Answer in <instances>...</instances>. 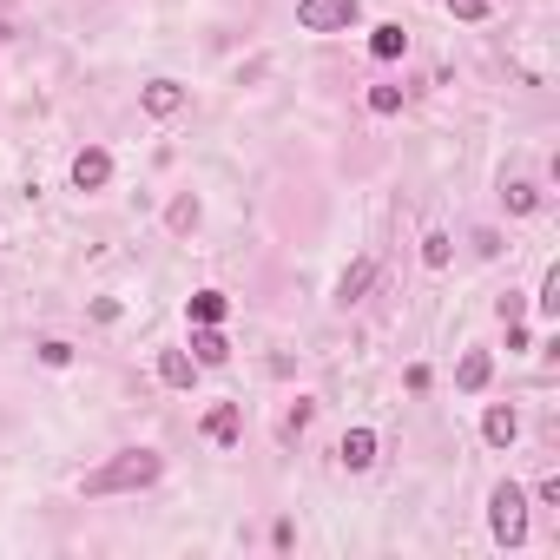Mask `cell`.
<instances>
[{
  "instance_id": "cell-1",
  "label": "cell",
  "mask_w": 560,
  "mask_h": 560,
  "mask_svg": "<svg viewBox=\"0 0 560 560\" xmlns=\"http://www.w3.org/2000/svg\"><path fill=\"white\" fill-rule=\"evenodd\" d=\"M159 455H152V448H119V455H112L106 468H93V475H86V495H132V488H152V481H159Z\"/></svg>"
},
{
  "instance_id": "cell-2",
  "label": "cell",
  "mask_w": 560,
  "mask_h": 560,
  "mask_svg": "<svg viewBox=\"0 0 560 560\" xmlns=\"http://www.w3.org/2000/svg\"><path fill=\"white\" fill-rule=\"evenodd\" d=\"M488 528H495L501 547H521V541H528V495H521L514 481H501L495 495H488Z\"/></svg>"
},
{
  "instance_id": "cell-3",
  "label": "cell",
  "mask_w": 560,
  "mask_h": 560,
  "mask_svg": "<svg viewBox=\"0 0 560 560\" xmlns=\"http://www.w3.org/2000/svg\"><path fill=\"white\" fill-rule=\"evenodd\" d=\"M356 0H297V27L304 33H343V27H356Z\"/></svg>"
},
{
  "instance_id": "cell-4",
  "label": "cell",
  "mask_w": 560,
  "mask_h": 560,
  "mask_svg": "<svg viewBox=\"0 0 560 560\" xmlns=\"http://www.w3.org/2000/svg\"><path fill=\"white\" fill-rule=\"evenodd\" d=\"M106 178H112V159L99 145H86L80 159H73V185H80V192H106Z\"/></svg>"
},
{
  "instance_id": "cell-5",
  "label": "cell",
  "mask_w": 560,
  "mask_h": 560,
  "mask_svg": "<svg viewBox=\"0 0 560 560\" xmlns=\"http://www.w3.org/2000/svg\"><path fill=\"white\" fill-rule=\"evenodd\" d=\"M178 106H185V86L178 80H152L145 86V112H152V119H172Z\"/></svg>"
},
{
  "instance_id": "cell-6",
  "label": "cell",
  "mask_w": 560,
  "mask_h": 560,
  "mask_svg": "<svg viewBox=\"0 0 560 560\" xmlns=\"http://www.w3.org/2000/svg\"><path fill=\"white\" fill-rule=\"evenodd\" d=\"M336 455H343V468H369L376 462V429H350Z\"/></svg>"
},
{
  "instance_id": "cell-7",
  "label": "cell",
  "mask_w": 560,
  "mask_h": 560,
  "mask_svg": "<svg viewBox=\"0 0 560 560\" xmlns=\"http://www.w3.org/2000/svg\"><path fill=\"white\" fill-rule=\"evenodd\" d=\"M481 435H488V442H495V448H508L514 435H521V416H514V409H501V402H495V409L481 416Z\"/></svg>"
},
{
  "instance_id": "cell-8",
  "label": "cell",
  "mask_w": 560,
  "mask_h": 560,
  "mask_svg": "<svg viewBox=\"0 0 560 560\" xmlns=\"http://www.w3.org/2000/svg\"><path fill=\"white\" fill-rule=\"evenodd\" d=\"M488 376H495V363H488V350H468L462 356V369H455V383L475 396V389H488Z\"/></svg>"
},
{
  "instance_id": "cell-9",
  "label": "cell",
  "mask_w": 560,
  "mask_h": 560,
  "mask_svg": "<svg viewBox=\"0 0 560 560\" xmlns=\"http://www.w3.org/2000/svg\"><path fill=\"white\" fill-rule=\"evenodd\" d=\"M192 356H185V350H165L159 356V383H172V389H192Z\"/></svg>"
},
{
  "instance_id": "cell-10",
  "label": "cell",
  "mask_w": 560,
  "mask_h": 560,
  "mask_svg": "<svg viewBox=\"0 0 560 560\" xmlns=\"http://www.w3.org/2000/svg\"><path fill=\"white\" fill-rule=\"evenodd\" d=\"M238 429H244V422H238V409H231V402H218V409L205 416V435H211V442H238Z\"/></svg>"
},
{
  "instance_id": "cell-11",
  "label": "cell",
  "mask_w": 560,
  "mask_h": 560,
  "mask_svg": "<svg viewBox=\"0 0 560 560\" xmlns=\"http://www.w3.org/2000/svg\"><path fill=\"white\" fill-rule=\"evenodd\" d=\"M369 277H376V264H369V257H363V264H350V271H343V284H336V304H356V297L369 290Z\"/></svg>"
},
{
  "instance_id": "cell-12",
  "label": "cell",
  "mask_w": 560,
  "mask_h": 560,
  "mask_svg": "<svg viewBox=\"0 0 560 560\" xmlns=\"http://www.w3.org/2000/svg\"><path fill=\"white\" fill-rule=\"evenodd\" d=\"M402 47H409V33H402V27H376V33H369V53H376V60H402Z\"/></svg>"
},
{
  "instance_id": "cell-13",
  "label": "cell",
  "mask_w": 560,
  "mask_h": 560,
  "mask_svg": "<svg viewBox=\"0 0 560 560\" xmlns=\"http://www.w3.org/2000/svg\"><path fill=\"white\" fill-rule=\"evenodd\" d=\"M192 350H198V363H224V356H231V343H224V336L211 330V323H198V336H192Z\"/></svg>"
},
{
  "instance_id": "cell-14",
  "label": "cell",
  "mask_w": 560,
  "mask_h": 560,
  "mask_svg": "<svg viewBox=\"0 0 560 560\" xmlns=\"http://www.w3.org/2000/svg\"><path fill=\"white\" fill-rule=\"evenodd\" d=\"M224 317V290H198L192 297V323H218Z\"/></svg>"
},
{
  "instance_id": "cell-15",
  "label": "cell",
  "mask_w": 560,
  "mask_h": 560,
  "mask_svg": "<svg viewBox=\"0 0 560 560\" xmlns=\"http://www.w3.org/2000/svg\"><path fill=\"white\" fill-rule=\"evenodd\" d=\"M501 198H508V211H521V218H528V211L541 205V192H534V185H521V178H514V185H508Z\"/></svg>"
},
{
  "instance_id": "cell-16",
  "label": "cell",
  "mask_w": 560,
  "mask_h": 560,
  "mask_svg": "<svg viewBox=\"0 0 560 560\" xmlns=\"http://www.w3.org/2000/svg\"><path fill=\"white\" fill-rule=\"evenodd\" d=\"M369 112H402V86H369Z\"/></svg>"
},
{
  "instance_id": "cell-17",
  "label": "cell",
  "mask_w": 560,
  "mask_h": 560,
  "mask_svg": "<svg viewBox=\"0 0 560 560\" xmlns=\"http://www.w3.org/2000/svg\"><path fill=\"white\" fill-rule=\"evenodd\" d=\"M40 363H47V369H66V363H73V343L47 336V343H40Z\"/></svg>"
},
{
  "instance_id": "cell-18",
  "label": "cell",
  "mask_w": 560,
  "mask_h": 560,
  "mask_svg": "<svg viewBox=\"0 0 560 560\" xmlns=\"http://www.w3.org/2000/svg\"><path fill=\"white\" fill-rule=\"evenodd\" d=\"M422 264H429V271H442V264H448V238H442V231L422 238Z\"/></svg>"
},
{
  "instance_id": "cell-19",
  "label": "cell",
  "mask_w": 560,
  "mask_h": 560,
  "mask_svg": "<svg viewBox=\"0 0 560 560\" xmlns=\"http://www.w3.org/2000/svg\"><path fill=\"white\" fill-rule=\"evenodd\" d=\"M310 416H317V402H297V409L284 416V435H304V429H310Z\"/></svg>"
},
{
  "instance_id": "cell-20",
  "label": "cell",
  "mask_w": 560,
  "mask_h": 560,
  "mask_svg": "<svg viewBox=\"0 0 560 560\" xmlns=\"http://www.w3.org/2000/svg\"><path fill=\"white\" fill-rule=\"evenodd\" d=\"M192 224H198V198H178L172 205V231H192Z\"/></svg>"
},
{
  "instance_id": "cell-21",
  "label": "cell",
  "mask_w": 560,
  "mask_h": 560,
  "mask_svg": "<svg viewBox=\"0 0 560 560\" xmlns=\"http://www.w3.org/2000/svg\"><path fill=\"white\" fill-rule=\"evenodd\" d=\"M448 14L455 20H488V0H448Z\"/></svg>"
},
{
  "instance_id": "cell-22",
  "label": "cell",
  "mask_w": 560,
  "mask_h": 560,
  "mask_svg": "<svg viewBox=\"0 0 560 560\" xmlns=\"http://www.w3.org/2000/svg\"><path fill=\"white\" fill-rule=\"evenodd\" d=\"M534 304H541V310H560V271L541 277V297H534Z\"/></svg>"
},
{
  "instance_id": "cell-23",
  "label": "cell",
  "mask_w": 560,
  "mask_h": 560,
  "mask_svg": "<svg viewBox=\"0 0 560 560\" xmlns=\"http://www.w3.org/2000/svg\"><path fill=\"white\" fill-rule=\"evenodd\" d=\"M0 40H7V27H0Z\"/></svg>"
}]
</instances>
